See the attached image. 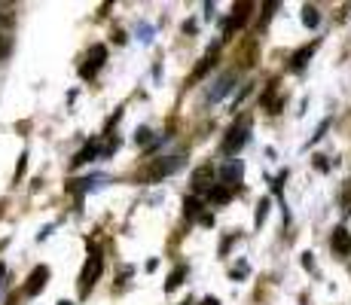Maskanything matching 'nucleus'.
Returning a JSON list of instances; mask_svg holds the SVG:
<instances>
[{"label":"nucleus","mask_w":351,"mask_h":305,"mask_svg":"<svg viewBox=\"0 0 351 305\" xmlns=\"http://www.w3.org/2000/svg\"><path fill=\"white\" fill-rule=\"evenodd\" d=\"M247 134H251V117H239L229 125V132H226V138H223V156H235L241 150V147L247 144Z\"/></svg>","instance_id":"obj_1"},{"label":"nucleus","mask_w":351,"mask_h":305,"mask_svg":"<svg viewBox=\"0 0 351 305\" xmlns=\"http://www.w3.org/2000/svg\"><path fill=\"white\" fill-rule=\"evenodd\" d=\"M101 269H104V263H101V256L92 250L86 266H83V272H80V296H89V290L95 287V281L101 278Z\"/></svg>","instance_id":"obj_2"},{"label":"nucleus","mask_w":351,"mask_h":305,"mask_svg":"<svg viewBox=\"0 0 351 305\" xmlns=\"http://www.w3.org/2000/svg\"><path fill=\"white\" fill-rule=\"evenodd\" d=\"M104 61H107V46H92L89 49V56H86V64L80 67V77L83 80H92L95 77V73L101 71V67H104Z\"/></svg>","instance_id":"obj_3"},{"label":"nucleus","mask_w":351,"mask_h":305,"mask_svg":"<svg viewBox=\"0 0 351 305\" xmlns=\"http://www.w3.org/2000/svg\"><path fill=\"white\" fill-rule=\"evenodd\" d=\"M251 10H254V3H235L232 6V16H229V22H226V28H223V40H229V37H232V31H239L241 25L247 22Z\"/></svg>","instance_id":"obj_4"},{"label":"nucleus","mask_w":351,"mask_h":305,"mask_svg":"<svg viewBox=\"0 0 351 305\" xmlns=\"http://www.w3.org/2000/svg\"><path fill=\"white\" fill-rule=\"evenodd\" d=\"M180 165H184V159H180V156H168V159H156V162H153L147 174H150L153 180H159V178H168V174H174Z\"/></svg>","instance_id":"obj_5"},{"label":"nucleus","mask_w":351,"mask_h":305,"mask_svg":"<svg viewBox=\"0 0 351 305\" xmlns=\"http://www.w3.org/2000/svg\"><path fill=\"white\" fill-rule=\"evenodd\" d=\"M193 193L195 195H202V193H208V189H211L214 186V168L211 165H199V168H195V171H193Z\"/></svg>","instance_id":"obj_6"},{"label":"nucleus","mask_w":351,"mask_h":305,"mask_svg":"<svg viewBox=\"0 0 351 305\" xmlns=\"http://www.w3.org/2000/svg\"><path fill=\"white\" fill-rule=\"evenodd\" d=\"M330 247H333L336 256H351V232L346 226L333 229V235H330Z\"/></svg>","instance_id":"obj_7"},{"label":"nucleus","mask_w":351,"mask_h":305,"mask_svg":"<svg viewBox=\"0 0 351 305\" xmlns=\"http://www.w3.org/2000/svg\"><path fill=\"white\" fill-rule=\"evenodd\" d=\"M46 281H49V269H46V266H37V269H34V272H31L28 284H25V293H28V296H37V293H43Z\"/></svg>","instance_id":"obj_8"},{"label":"nucleus","mask_w":351,"mask_h":305,"mask_svg":"<svg viewBox=\"0 0 351 305\" xmlns=\"http://www.w3.org/2000/svg\"><path fill=\"white\" fill-rule=\"evenodd\" d=\"M95 156H101V150H98V144H95V141H92V144H86L83 150H80L77 156H73V162H71V165H73V168H80V165H86V162H92V159H95Z\"/></svg>","instance_id":"obj_9"},{"label":"nucleus","mask_w":351,"mask_h":305,"mask_svg":"<svg viewBox=\"0 0 351 305\" xmlns=\"http://www.w3.org/2000/svg\"><path fill=\"white\" fill-rule=\"evenodd\" d=\"M241 174H245V165H241V162H226V168H223L226 186H235V183L241 180Z\"/></svg>","instance_id":"obj_10"},{"label":"nucleus","mask_w":351,"mask_h":305,"mask_svg":"<svg viewBox=\"0 0 351 305\" xmlns=\"http://www.w3.org/2000/svg\"><path fill=\"white\" fill-rule=\"evenodd\" d=\"M232 83H235V73H226V77H220V80H217V86H214V92L208 95V98H211V101H220L229 89H232Z\"/></svg>","instance_id":"obj_11"},{"label":"nucleus","mask_w":351,"mask_h":305,"mask_svg":"<svg viewBox=\"0 0 351 305\" xmlns=\"http://www.w3.org/2000/svg\"><path fill=\"white\" fill-rule=\"evenodd\" d=\"M208 195H211V202H217V205H226V202L232 199V189H229L226 183H214V186L208 189Z\"/></svg>","instance_id":"obj_12"},{"label":"nucleus","mask_w":351,"mask_h":305,"mask_svg":"<svg viewBox=\"0 0 351 305\" xmlns=\"http://www.w3.org/2000/svg\"><path fill=\"white\" fill-rule=\"evenodd\" d=\"M315 46L318 43H312V46H302L300 52H296L293 58H290V67H293V71H302V67H306V61L312 58V52H315Z\"/></svg>","instance_id":"obj_13"},{"label":"nucleus","mask_w":351,"mask_h":305,"mask_svg":"<svg viewBox=\"0 0 351 305\" xmlns=\"http://www.w3.org/2000/svg\"><path fill=\"white\" fill-rule=\"evenodd\" d=\"M184 278H186V266H178L171 275H168V281H165V290H168V293H171V290H178L180 284H184Z\"/></svg>","instance_id":"obj_14"},{"label":"nucleus","mask_w":351,"mask_h":305,"mask_svg":"<svg viewBox=\"0 0 351 305\" xmlns=\"http://www.w3.org/2000/svg\"><path fill=\"white\" fill-rule=\"evenodd\" d=\"M318 22H321V16H318V6H302V25L306 28H318Z\"/></svg>","instance_id":"obj_15"},{"label":"nucleus","mask_w":351,"mask_h":305,"mask_svg":"<svg viewBox=\"0 0 351 305\" xmlns=\"http://www.w3.org/2000/svg\"><path fill=\"white\" fill-rule=\"evenodd\" d=\"M184 214L186 217H202V202L190 195V199H184Z\"/></svg>","instance_id":"obj_16"},{"label":"nucleus","mask_w":351,"mask_h":305,"mask_svg":"<svg viewBox=\"0 0 351 305\" xmlns=\"http://www.w3.org/2000/svg\"><path fill=\"white\" fill-rule=\"evenodd\" d=\"M12 22H16V10H12V3H0V25L10 28Z\"/></svg>","instance_id":"obj_17"},{"label":"nucleus","mask_w":351,"mask_h":305,"mask_svg":"<svg viewBox=\"0 0 351 305\" xmlns=\"http://www.w3.org/2000/svg\"><path fill=\"white\" fill-rule=\"evenodd\" d=\"M339 205H342V211H346V214H351V180H346V183H342Z\"/></svg>","instance_id":"obj_18"},{"label":"nucleus","mask_w":351,"mask_h":305,"mask_svg":"<svg viewBox=\"0 0 351 305\" xmlns=\"http://www.w3.org/2000/svg\"><path fill=\"white\" fill-rule=\"evenodd\" d=\"M211 64H214V56H205V58H202V64L195 67L193 80H202V77H205V73H208V67H211Z\"/></svg>","instance_id":"obj_19"},{"label":"nucleus","mask_w":351,"mask_h":305,"mask_svg":"<svg viewBox=\"0 0 351 305\" xmlns=\"http://www.w3.org/2000/svg\"><path fill=\"white\" fill-rule=\"evenodd\" d=\"M150 128H138V134H134V141H138L141 147H150Z\"/></svg>","instance_id":"obj_20"},{"label":"nucleus","mask_w":351,"mask_h":305,"mask_svg":"<svg viewBox=\"0 0 351 305\" xmlns=\"http://www.w3.org/2000/svg\"><path fill=\"white\" fill-rule=\"evenodd\" d=\"M278 10V3H275V0H269V3H263V25L269 22V19H272V12Z\"/></svg>","instance_id":"obj_21"},{"label":"nucleus","mask_w":351,"mask_h":305,"mask_svg":"<svg viewBox=\"0 0 351 305\" xmlns=\"http://www.w3.org/2000/svg\"><path fill=\"white\" fill-rule=\"evenodd\" d=\"M266 208H269V199H263V202H260V208H256V226H260V223L266 220Z\"/></svg>","instance_id":"obj_22"},{"label":"nucleus","mask_w":351,"mask_h":305,"mask_svg":"<svg viewBox=\"0 0 351 305\" xmlns=\"http://www.w3.org/2000/svg\"><path fill=\"white\" fill-rule=\"evenodd\" d=\"M6 56H10V37L0 34V58H6Z\"/></svg>","instance_id":"obj_23"},{"label":"nucleus","mask_w":351,"mask_h":305,"mask_svg":"<svg viewBox=\"0 0 351 305\" xmlns=\"http://www.w3.org/2000/svg\"><path fill=\"white\" fill-rule=\"evenodd\" d=\"M315 165H318V171H327V156H315Z\"/></svg>","instance_id":"obj_24"},{"label":"nucleus","mask_w":351,"mask_h":305,"mask_svg":"<svg viewBox=\"0 0 351 305\" xmlns=\"http://www.w3.org/2000/svg\"><path fill=\"white\" fill-rule=\"evenodd\" d=\"M302 266H306V269L315 266V263H312V254H302Z\"/></svg>","instance_id":"obj_25"},{"label":"nucleus","mask_w":351,"mask_h":305,"mask_svg":"<svg viewBox=\"0 0 351 305\" xmlns=\"http://www.w3.org/2000/svg\"><path fill=\"white\" fill-rule=\"evenodd\" d=\"M3 275H6V266H3V263H0V281H3Z\"/></svg>","instance_id":"obj_26"},{"label":"nucleus","mask_w":351,"mask_h":305,"mask_svg":"<svg viewBox=\"0 0 351 305\" xmlns=\"http://www.w3.org/2000/svg\"><path fill=\"white\" fill-rule=\"evenodd\" d=\"M202 305H220L217 300H205V302H202Z\"/></svg>","instance_id":"obj_27"},{"label":"nucleus","mask_w":351,"mask_h":305,"mask_svg":"<svg viewBox=\"0 0 351 305\" xmlns=\"http://www.w3.org/2000/svg\"><path fill=\"white\" fill-rule=\"evenodd\" d=\"M58 305H71V302H58Z\"/></svg>","instance_id":"obj_28"},{"label":"nucleus","mask_w":351,"mask_h":305,"mask_svg":"<svg viewBox=\"0 0 351 305\" xmlns=\"http://www.w3.org/2000/svg\"><path fill=\"white\" fill-rule=\"evenodd\" d=\"M180 305H193V302H180Z\"/></svg>","instance_id":"obj_29"}]
</instances>
